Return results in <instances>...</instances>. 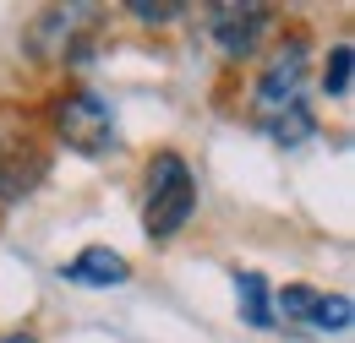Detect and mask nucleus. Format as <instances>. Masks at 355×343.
I'll use <instances>...</instances> for the list:
<instances>
[{"mask_svg": "<svg viewBox=\"0 0 355 343\" xmlns=\"http://www.w3.org/2000/svg\"><path fill=\"white\" fill-rule=\"evenodd\" d=\"M301 87H306V44L290 39L273 60H268L263 82H257V93H252L257 126H263L273 142H284V147H301L311 131H317L306 98H301Z\"/></svg>", "mask_w": 355, "mask_h": 343, "instance_id": "f257e3e1", "label": "nucleus"}, {"mask_svg": "<svg viewBox=\"0 0 355 343\" xmlns=\"http://www.w3.org/2000/svg\"><path fill=\"white\" fill-rule=\"evenodd\" d=\"M197 213V180L175 153H159L148 164V196H142V229L148 240H175L186 218Z\"/></svg>", "mask_w": 355, "mask_h": 343, "instance_id": "f03ea898", "label": "nucleus"}, {"mask_svg": "<svg viewBox=\"0 0 355 343\" xmlns=\"http://www.w3.org/2000/svg\"><path fill=\"white\" fill-rule=\"evenodd\" d=\"M55 126L66 136V147H77L83 158L115 153V109H110L98 93H71V98H60Z\"/></svg>", "mask_w": 355, "mask_h": 343, "instance_id": "7ed1b4c3", "label": "nucleus"}, {"mask_svg": "<svg viewBox=\"0 0 355 343\" xmlns=\"http://www.w3.org/2000/svg\"><path fill=\"white\" fill-rule=\"evenodd\" d=\"M273 316H279L284 327H306V333H345L355 305L345 300V295H317L306 284H290V289H279Z\"/></svg>", "mask_w": 355, "mask_h": 343, "instance_id": "20e7f679", "label": "nucleus"}, {"mask_svg": "<svg viewBox=\"0 0 355 343\" xmlns=\"http://www.w3.org/2000/svg\"><path fill=\"white\" fill-rule=\"evenodd\" d=\"M268 28H273V11L268 6H214L208 11V33H214V44H219L230 60H246L263 44Z\"/></svg>", "mask_w": 355, "mask_h": 343, "instance_id": "39448f33", "label": "nucleus"}, {"mask_svg": "<svg viewBox=\"0 0 355 343\" xmlns=\"http://www.w3.org/2000/svg\"><path fill=\"white\" fill-rule=\"evenodd\" d=\"M60 278L77 284V289H121L132 278V261L121 257V251H110V245H88L77 261H66Z\"/></svg>", "mask_w": 355, "mask_h": 343, "instance_id": "423d86ee", "label": "nucleus"}, {"mask_svg": "<svg viewBox=\"0 0 355 343\" xmlns=\"http://www.w3.org/2000/svg\"><path fill=\"white\" fill-rule=\"evenodd\" d=\"M235 300H241V316L252 327H273V300H268L263 272H235Z\"/></svg>", "mask_w": 355, "mask_h": 343, "instance_id": "0eeeda50", "label": "nucleus"}, {"mask_svg": "<svg viewBox=\"0 0 355 343\" xmlns=\"http://www.w3.org/2000/svg\"><path fill=\"white\" fill-rule=\"evenodd\" d=\"M322 87H328L334 98H345V93H350V44H334L328 71H322Z\"/></svg>", "mask_w": 355, "mask_h": 343, "instance_id": "6e6552de", "label": "nucleus"}, {"mask_svg": "<svg viewBox=\"0 0 355 343\" xmlns=\"http://www.w3.org/2000/svg\"><path fill=\"white\" fill-rule=\"evenodd\" d=\"M132 17H142V22H170V17H180V6H148V0H132Z\"/></svg>", "mask_w": 355, "mask_h": 343, "instance_id": "1a4fd4ad", "label": "nucleus"}, {"mask_svg": "<svg viewBox=\"0 0 355 343\" xmlns=\"http://www.w3.org/2000/svg\"><path fill=\"white\" fill-rule=\"evenodd\" d=\"M0 343H33V338H28V333H6Z\"/></svg>", "mask_w": 355, "mask_h": 343, "instance_id": "9d476101", "label": "nucleus"}]
</instances>
